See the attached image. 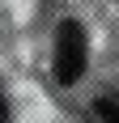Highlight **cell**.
Here are the masks:
<instances>
[{
	"mask_svg": "<svg viewBox=\"0 0 119 123\" xmlns=\"http://www.w3.org/2000/svg\"><path fill=\"white\" fill-rule=\"evenodd\" d=\"M85 72V30L77 21H64L55 34V81L72 85Z\"/></svg>",
	"mask_w": 119,
	"mask_h": 123,
	"instance_id": "1",
	"label": "cell"
},
{
	"mask_svg": "<svg viewBox=\"0 0 119 123\" xmlns=\"http://www.w3.org/2000/svg\"><path fill=\"white\" fill-rule=\"evenodd\" d=\"M0 123H13V119H9V102H4V93H0Z\"/></svg>",
	"mask_w": 119,
	"mask_h": 123,
	"instance_id": "3",
	"label": "cell"
},
{
	"mask_svg": "<svg viewBox=\"0 0 119 123\" xmlns=\"http://www.w3.org/2000/svg\"><path fill=\"white\" fill-rule=\"evenodd\" d=\"M94 111H98V119H102V123H119V102H111V98H102V102L94 106Z\"/></svg>",
	"mask_w": 119,
	"mask_h": 123,
	"instance_id": "2",
	"label": "cell"
}]
</instances>
